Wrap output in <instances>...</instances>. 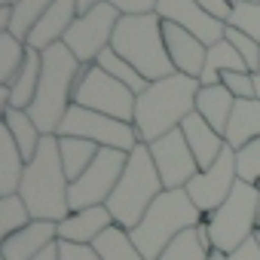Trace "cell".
<instances>
[{"label": "cell", "mask_w": 260, "mask_h": 260, "mask_svg": "<svg viewBox=\"0 0 260 260\" xmlns=\"http://www.w3.org/2000/svg\"><path fill=\"white\" fill-rule=\"evenodd\" d=\"M156 16L162 22H172V25L190 31L205 46H214V43H220L226 37V25L217 22L214 16H208L196 0H159V4H156Z\"/></svg>", "instance_id": "obj_14"}, {"label": "cell", "mask_w": 260, "mask_h": 260, "mask_svg": "<svg viewBox=\"0 0 260 260\" xmlns=\"http://www.w3.org/2000/svg\"><path fill=\"white\" fill-rule=\"evenodd\" d=\"M181 132H184V138H187V144H190V150H193V156L199 162V172L211 169L217 162V156L223 153V147H226V138L220 132H214L196 110L181 122Z\"/></svg>", "instance_id": "obj_19"}, {"label": "cell", "mask_w": 260, "mask_h": 260, "mask_svg": "<svg viewBox=\"0 0 260 260\" xmlns=\"http://www.w3.org/2000/svg\"><path fill=\"white\" fill-rule=\"evenodd\" d=\"M104 4L116 7L122 16H144V13H156L159 0H104Z\"/></svg>", "instance_id": "obj_38"}, {"label": "cell", "mask_w": 260, "mask_h": 260, "mask_svg": "<svg viewBox=\"0 0 260 260\" xmlns=\"http://www.w3.org/2000/svg\"><path fill=\"white\" fill-rule=\"evenodd\" d=\"M230 260H260V242L251 236L245 245H239V248L230 254Z\"/></svg>", "instance_id": "obj_40"}, {"label": "cell", "mask_w": 260, "mask_h": 260, "mask_svg": "<svg viewBox=\"0 0 260 260\" xmlns=\"http://www.w3.org/2000/svg\"><path fill=\"white\" fill-rule=\"evenodd\" d=\"M95 64H98V68H104V71H107L113 80H119L122 86H128L135 95H141V92L150 86V83H147V80H144L135 68H132V64H128L122 55H116L113 49H104V52L98 55V61H95Z\"/></svg>", "instance_id": "obj_30"}, {"label": "cell", "mask_w": 260, "mask_h": 260, "mask_svg": "<svg viewBox=\"0 0 260 260\" xmlns=\"http://www.w3.org/2000/svg\"><path fill=\"white\" fill-rule=\"evenodd\" d=\"M19 0H0V7H16Z\"/></svg>", "instance_id": "obj_46"}, {"label": "cell", "mask_w": 260, "mask_h": 260, "mask_svg": "<svg viewBox=\"0 0 260 260\" xmlns=\"http://www.w3.org/2000/svg\"><path fill=\"white\" fill-rule=\"evenodd\" d=\"M196 4H199L208 16H214L217 22H223V25H226V19H230V13H233V0H196Z\"/></svg>", "instance_id": "obj_39"}, {"label": "cell", "mask_w": 260, "mask_h": 260, "mask_svg": "<svg viewBox=\"0 0 260 260\" xmlns=\"http://www.w3.org/2000/svg\"><path fill=\"white\" fill-rule=\"evenodd\" d=\"M236 184H239V162H236V150L226 144L223 153L217 156V162L211 169L199 172L184 190H187V196L193 199V205L202 214H211V211H217L230 199Z\"/></svg>", "instance_id": "obj_12"}, {"label": "cell", "mask_w": 260, "mask_h": 260, "mask_svg": "<svg viewBox=\"0 0 260 260\" xmlns=\"http://www.w3.org/2000/svg\"><path fill=\"white\" fill-rule=\"evenodd\" d=\"M248 4H257V0H248Z\"/></svg>", "instance_id": "obj_48"}, {"label": "cell", "mask_w": 260, "mask_h": 260, "mask_svg": "<svg viewBox=\"0 0 260 260\" xmlns=\"http://www.w3.org/2000/svg\"><path fill=\"white\" fill-rule=\"evenodd\" d=\"M119 19H122V13H119L116 7H110V4H98L95 10L77 16V22L71 25V31L64 34L61 43L77 55L80 64H95L98 55H101L104 49H110V43H113V31H116Z\"/></svg>", "instance_id": "obj_11"}, {"label": "cell", "mask_w": 260, "mask_h": 260, "mask_svg": "<svg viewBox=\"0 0 260 260\" xmlns=\"http://www.w3.org/2000/svg\"><path fill=\"white\" fill-rule=\"evenodd\" d=\"M205 214L193 205L187 190H162L159 199L147 208L141 223L132 230V242L147 260H159L162 251L187 230H196Z\"/></svg>", "instance_id": "obj_5"}, {"label": "cell", "mask_w": 260, "mask_h": 260, "mask_svg": "<svg viewBox=\"0 0 260 260\" xmlns=\"http://www.w3.org/2000/svg\"><path fill=\"white\" fill-rule=\"evenodd\" d=\"M52 0H19L13 7V22H10V34L19 37L22 43H28L31 31L37 28V22L43 19V13L49 10Z\"/></svg>", "instance_id": "obj_29"}, {"label": "cell", "mask_w": 260, "mask_h": 260, "mask_svg": "<svg viewBox=\"0 0 260 260\" xmlns=\"http://www.w3.org/2000/svg\"><path fill=\"white\" fill-rule=\"evenodd\" d=\"M28 159L22 156L19 144L13 141V135L7 128H0V196H13L22 187Z\"/></svg>", "instance_id": "obj_22"}, {"label": "cell", "mask_w": 260, "mask_h": 260, "mask_svg": "<svg viewBox=\"0 0 260 260\" xmlns=\"http://www.w3.org/2000/svg\"><path fill=\"white\" fill-rule=\"evenodd\" d=\"M208 257H211V248L199 239V230H187L162 251L159 260H208Z\"/></svg>", "instance_id": "obj_32"}, {"label": "cell", "mask_w": 260, "mask_h": 260, "mask_svg": "<svg viewBox=\"0 0 260 260\" xmlns=\"http://www.w3.org/2000/svg\"><path fill=\"white\" fill-rule=\"evenodd\" d=\"M226 40L236 46V52L245 58V64H248V71L254 74L257 68H260V43L257 40H251L248 34H242V31H236V28H226Z\"/></svg>", "instance_id": "obj_35"}, {"label": "cell", "mask_w": 260, "mask_h": 260, "mask_svg": "<svg viewBox=\"0 0 260 260\" xmlns=\"http://www.w3.org/2000/svg\"><path fill=\"white\" fill-rule=\"evenodd\" d=\"M19 196L34 220L61 223L71 214V178L58 153V135H43L37 156L28 162Z\"/></svg>", "instance_id": "obj_2"}, {"label": "cell", "mask_w": 260, "mask_h": 260, "mask_svg": "<svg viewBox=\"0 0 260 260\" xmlns=\"http://www.w3.org/2000/svg\"><path fill=\"white\" fill-rule=\"evenodd\" d=\"M125 162H128V153L113 150V147H101L98 156L92 159V166L71 184V211L107 205L110 193L116 190V184L125 172Z\"/></svg>", "instance_id": "obj_10"}, {"label": "cell", "mask_w": 260, "mask_h": 260, "mask_svg": "<svg viewBox=\"0 0 260 260\" xmlns=\"http://www.w3.org/2000/svg\"><path fill=\"white\" fill-rule=\"evenodd\" d=\"M40 74H43V52L28 46V61L19 71V77L10 83V107H16V110L31 107V101L37 95V86H40Z\"/></svg>", "instance_id": "obj_23"}, {"label": "cell", "mask_w": 260, "mask_h": 260, "mask_svg": "<svg viewBox=\"0 0 260 260\" xmlns=\"http://www.w3.org/2000/svg\"><path fill=\"white\" fill-rule=\"evenodd\" d=\"M208 260H230V254H223V251H211Z\"/></svg>", "instance_id": "obj_44"}, {"label": "cell", "mask_w": 260, "mask_h": 260, "mask_svg": "<svg viewBox=\"0 0 260 260\" xmlns=\"http://www.w3.org/2000/svg\"><path fill=\"white\" fill-rule=\"evenodd\" d=\"M98 144L86 141V138H68V135H58V153H61V162H64V172L71 178V184L92 166V159L98 156Z\"/></svg>", "instance_id": "obj_26"}, {"label": "cell", "mask_w": 260, "mask_h": 260, "mask_svg": "<svg viewBox=\"0 0 260 260\" xmlns=\"http://www.w3.org/2000/svg\"><path fill=\"white\" fill-rule=\"evenodd\" d=\"M162 190H166V184H162V178L156 172L150 147L138 144L132 153H128L125 172H122L116 190L107 199V211L113 214V223L132 233L141 223V217L147 214V208L159 199Z\"/></svg>", "instance_id": "obj_6"}, {"label": "cell", "mask_w": 260, "mask_h": 260, "mask_svg": "<svg viewBox=\"0 0 260 260\" xmlns=\"http://www.w3.org/2000/svg\"><path fill=\"white\" fill-rule=\"evenodd\" d=\"M135 101H138V95L128 86H122L119 80H113L104 68L83 64V74L74 89V104L107 113L122 122H135Z\"/></svg>", "instance_id": "obj_9"}, {"label": "cell", "mask_w": 260, "mask_h": 260, "mask_svg": "<svg viewBox=\"0 0 260 260\" xmlns=\"http://www.w3.org/2000/svg\"><path fill=\"white\" fill-rule=\"evenodd\" d=\"M147 147H150V156L156 162V172H159L166 190H184L199 175V162H196V156H193L181 128L162 135L159 141H153Z\"/></svg>", "instance_id": "obj_13"}, {"label": "cell", "mask_w": 260, "mask_h": 260, "mask_svg": "<svg viewBox=\"0 0 260 260\" xmlns=\"http://www.w3.org/2000/svg\"><path fill=\"white\" fill-rule=\"evenodd\" d=\"M257 217H260V190L257 184L239 181L230 193V199L205 214L208 236H211V251L233 254L239 245H245L257 233Z\"/></svg>", "instance_id": "obj_7"}, {"label": "cell", "mask_w": 260, "mask_h": 260, "mask_svg": "<svg viewBox=\"0 0 260 260\" xmlns=\"http://www.w3.org/2000/svg\"><path fill=\"white\" fill-rule=\"evenodd\" d=\"M226 144L233 150H242L245 144L260 138V98H242L233 107L230 125H226Z\"/></svg>", "instance_id": "obj_21"}, {"label": "cell", "mask_w": 260, "mask_h": 260, "mask_svg": "<svg viewBox=\"0 0 260 260\" xmlns=\"http://www.w3.org/2000/svg\"><path fill=\"white\" fill-rule=\"evenodd\" d=\"M77 16H80L77 0H52L49 10L43 13V19L37 22V28L31 31L28 46H31V49H37V52H43V49H49V46L61 43V40H64V34L71 31V25L77 22Z\"/></svg>", "instance_id": "obj_17"}, {"label": "cell", "mask_w": 260, "mask_h": 260, "mask_svg": "<svg viewBox=\"0 0 260 260\" xmlns=\"http://www.w3.org/2000/svg\"><path fill=\"white\" fill-rule=\"evenodd\" d=\"M58 135L86 138L98 147H113V150H122V153H132L141 144L135 122H122V119H113L107 113L80 107V104H71V110L64 113V119L58 125Z\"/></svg>", "instance_id": "obj_8"}, {"label": "cell", "mask_w": 260, "mask_h": 260, "mask_svg": "<svg viewBox=\"0 0 260 260\" xmlns=\"http://www.w3.org/2000/svg\"><path fill=\"white\" fill-rule=\"evenodd\" d=\"M34 260H61V254H58V242H52L49 248H43Z\"/></svg>", "instance_id": "obj_41"}, {"label": "cell", "mask_w": 260, "mask_h": 260, "mask_svg": "<svg viewBox=\"0 0 260 260\" xmlns=\"http://www.w3.org/2000/svg\"><path fill=\"white\" fill-rule=\"evenodd\" d=\"M202 83L187 74H172L150 83L135 101V128L141 144H153L162 135L181 128V122L196 110V95Z\"/></svg>", "instance_id": "obj_1"}, {"label": "cell", "mask_w": 260, "mask_h": 260, "mask_svg": "<svg viewBox=\"0 0 260 260\" xmlns=\"http://www.w3.org/2000/svg\"><path fill=\"white\" fill-rule=\"evenodd\" d=\"M80 74H83V64L77 61V55L64 43L43 49L40 86H37V95L28 107L31 119L37 122V128L43 135H58V125L74 104V89H77Z\"/></svg>", "instance_id": "obj_3"}, {"label": "cell", "mask_w": 260, "mask_h": 260, "mask_svg": "<svg viewBox=\"0 0 260 260\" xmlns=\"http://www.w3.org/2000/svg\"><path fill=\"white\" fill-rule=\"evenodd\" d=\"M4 128L13 135V141L19 144L22 156L31 162L40 150V141H43V132L37 128V122L31 119L28 110H16V107H7L4 110Z\"/></svg>", "instance_id": "obj_24"}, {"label": "cell", "mask_w": 260, "mask_h": 260, "mask_svg": "<svg viewBox=\"0 0 260 260\" xmlns=\"http://www.w3.org/2000/svg\"><path fill=\"white\" fill-rule=\"evenodd\" d=\"M31 220L34 217H31V211H28V205H25V199L19 193L0 196V236H4V239L19 233V230H25Z\"/></svg>", "instance_id": "obj_31"}, {"label": "cell", "mask_w": 260, "mask_h": 260, "mask_svg": "<svg viewBox=\"0 0 260 260\" xmlns=\"http://www.w3.org/2000/svg\"><path fill=\"white\" fill-rule=\"evenodd\" d=\"M233 107H236V98H233V92H230L223 83H217V86H202L199 95H196V113L214 128V132H220V135H226Z\"/></svg>", "instance_id": "obj_20"}, {"label": "cell", "mask_w": 260, "mask_h": 260, "mask_svg": "<svg viewBox=\"0 0 260 260\" xmlns=\"http://www.w3.org/2000/svg\"><path fill=\"white\" fill-rule=\"evenodd\" d=\"M162 34H166V49H169V58H172L175 71L199 80L202 71H205L208 46L199 37H193L190 31H184V28H178L172 22H162Z\"/></svg>", "instance_id": "obj_15"}, {"label": "cell", "mask_w": 260, "mask_h": 260, "mask_svg": "<svg viewBox=\"0 0 260 260\" xmlns=\"http://www.w3.org/2000/svg\"><path fill=\"white\" fill-rule=\"evenodd\" d=\"M254 83H257V98H260V68L254 71Z\"/></svg>", "instance_id": "obj_45"}, {"label": "cell", "mask_w": 260, "mask_h": 260, "mask_svg": "<svg viewBox=\"0 0 260 260\" xmlns=\"http://www.w3.org/2000/svg\"><path fill=\"white\" fill-rule=\"evenodd\" d=\"M254 239H257V242H260V230H257V233H254Z\"/></svg>", "instance_id": "obj_47"}, {"label": "cell", "mask_w": 260, "mask_h": 260, "mask_svg": "<svg viewBox=\"0 0 260 260\" xmlns=\"http://www.w3.org/2000/svg\"><path fill=\"white\" fill-rule=\"evenodd\" d=\"M52 242H58V223H52V220H31L25 230H19V233L4 239L0 257L4 260H34Z\"/></svg>", "instance_id": "obj_16"}, {"label": "cell", "mask_w": 260, "mask_h": 260, "mask_svg": "<svg viewBox=\"0 0 260 260\" xmlns=\"http://www.w3.org/2000/svg\"><path fill=\"white\" fill-rule=\"evenodd\" d=\"M236 162H239V181L257 184L260 181V138L236 150Z\"/></svg>", "instance_id": "obj_34"}, {"label": "cell", "mask_w": 260, "mask_h": 260, "mask_svg": "<svg viewBox=\"0 0 260 260\" xmlns=\"http://www.w3.org/2000/svg\"><path fill=\"white\" fill-rule=\"evenodd\" d=\"M61 260H101L95 245H77V242H58Z\"/></svg>", "instance_id": "obj_37"}, {"label": "cell", "mask_w": 260, "mask_h": 260, "mask_svg": "<svg viewBox=\"0 0 260 260\" xmlns=\"http://www.w3.org/2000/svg\"><path fill=\"white\" fill-rule=\"evenodd\" d=\"M226 28H236V31H242L251 40L260 43V0H257V4H248V0H233V13L226 19Z\"/></svg>", "instance_id": "obj_33"}, {"label": "cell", "mask_w": 260, "mask_h": 260, "mask_svg": "<svg viewBox=\"0 0 260 260\" xmlns=\"http://www.w3.org/2000/svg\"><path fill=\"white\" fill-rule=\"evenodd\" d=\"M113 226V214L107 211V205H92V208H80L71 211L61 223H58V242H77V245H92L101 233H107Z\"/></svg>", "instance_id": "obj_18"}, {"label": "cell", "mask_w": 260, "mask_h": 260, "mask_svg": "<svg viewBox=\"0 0 260 260\" xmlns=\"http://www.w3.org/2000/svg\"><path fill=\"white\" fill-rule=\"evenodd\" d=\"M13 22V7H0V31H10Z\"/></svg>", "instance_id": "obj_42"}, {"label": "cell", "mask_w": 260, "mask_h": 260, "mask_svg": "<svg viewBox=\"0 0 260 260\" xmlns=\"http://www.w3.org/2000/svg\"><path fill=\"white\" fill-rule=\"evenodd\" d=\"M98 4H104V0H77V10H80V16H83V13H89V10H95Z\"/></svg>", "instance_id": "obj_43"}, {"label": "cell", "mask_w": 260, "mask_h": 260, "mask_svg": "<svg viewBox=\"0 0 260 260\" xmlns=\"http://www.w3.org/2000/svg\"><path fill=\"white\" fill-rule=\"evenodd\" d=\"M230 71H248V64H245V58L236 52V46L223 37L220 43L208 46V58H205V71H202L199 83H202V86H217L220 77L230 74Z\"/></svg>", "instance_id": "obj_25"}, {"label": "cell", "mask_w": 260, "mask_h": 260, "mask_svg": "<svg viewBox=\"0 0 260 260\" xmlns=\"http://www.w3.org/2000/svg\"><path fill=\"white\" fill-rule=\"evenodd\" d=\"M95 251L101 254V260H147L141 251H138V245L132 242V233L128 230H122V226H110L107 233H101L95 242Z\"/></svg>", "instance_id": "obj_27"}, {"label": "cell", "mask_w": 260, "mask_h": 260, "mask_svg": "<svg viewBox=\"0 0 260 260\" xmlns=\"http://www.w3.org/2000/svg\"><path fill=\"white\" fill-rule=\"evenodd\" d=\"M220 83L233 92L236 101H242V98H257V83H254V74H251V71H230V74L220 77Z\"/></svg>", "instance_id": "obj_36"}, {"label": "cell", "mask_w": 260, "mask_h": 260, "mask_svg": "<svg viewBox=\"0 0 260 260\" xmlns=\"http://www.w3.org/2000/svg\"><path fill=\"white\" fill-rule=\"evenodd\" d=\"M110 49L116 55H122L147 83H156V80H166V77L178 74L172 58H169V49H166L162 19L156 13L122 16L116 31H113Z\"/></svg>", "instance_id": "obj_4"}, {"label": "cell", "mask_w": 260, "mask_h": 260, "mask_svg": "<svg viewBox=\"0 0 260 260\" xmlns=\"http://www.w3.org/2000/svg\"><path fill=\"white\" fill-rule=\"evenodd\" d=\"M28 61V43L13 37L10 31H0V86H10Z\"/></svg>", "instance_id": "obj_28"}]
</instances>
